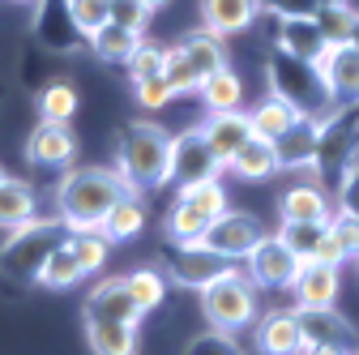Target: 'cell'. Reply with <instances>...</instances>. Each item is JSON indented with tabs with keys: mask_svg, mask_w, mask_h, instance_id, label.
Listing matches in <instances>:
<instances>
[{
	"mask_svg": "<svg viewBox=\"0 0 359 355\" xmlns=\"http://www.w3.org/2000/svg\"><path fill=\"white\" fill-rule=\"evenodd\" d=\"M128 193L111 167H69L56 185V218L69 232H99L107 210Z\"/></svg>",
	"mask_w": 359,
	"mask_h": 355,
	"instance_id": "1",
	"label": "cell"
},
{
	"mask_svg": "<svg viewBox=\"0 0 359 355\" xmlns=\"http://www.w3.org/2000/svg\"><path fill=\"white\" fill-rule=\"evenodd\" d=\"M167 159H171V133L154 120H133L116 150V175L128 193H150L167 185Z\"/></svg>",
	"mask_w": 359,
	"mask_h": 355,
	"instance_id": "2",
	"label": "cell"
},
{
	"mask_svg": "<svg viewBox=\"0 0 359 355\" xmlns=\"http://www.w3.org/2000/svg\"><path fill=\"white\" fill-rule=\"evenodd\" d=\"M265 81H269V95L283 99V103H291L304 120H317L321 124L334 112L330 91H325V81H321V73H317V65H312V60H299V56L274 48V52H269V60H265Z\"/></svg>",
	"mask_w": 359,
	"mask_h": 355,
	"instance_id": "3",
	"label": "cell"
},
{
	"mask_svg": "<svg viewBox=\"0 0 359 355\" xmlns=\"http://www.w3.org/2000/svg\"><path fill=\"white\" fill-rule=\"evenodd\" d=\"M69 236V227L60 223V218H30V223L13 227L5 236V244H0V274L5 279H18V283H34L43 261L52 257V248Z\"/></svg>",
	"mask_w": 359,
	"mask_h": 355,
	"instance_id": "4",
	"label": "cell"
},
{
	"mask_svg": "<svg viewBox=\"0 0 359 355\" xmlns=\"http://www.w3.org/2000/svg\"><path fill=\"white\" fill-rule=\"evenodd\" d=\"M201 313L210 321V330H222V334H236L244 326L257 321V287L244 270H227L222 279H214L205 291H201Z\"/></svg>",
	"mask_w": 359,
	"mask_h": 355,
	"instance_id": "5",
	"label": "cell"
},
{
	"mask_svg": "<svg viewBox=\"0 0 359 355\" xmlns=\"http://www.w3.org/2000/svg\"><path fill=\"white\" fill-rule=\"evenodd\" d=\"M163 270L175 287L184 291H205L214 279H222L227 270H236V265L227 257H218L214 248L205 244H171L167 240V253H163Z\"/></svg>",
	"mask_w": 359,
	"mask_h": 355,
	"instance_id": "6",
	"label": "cell"
},
{
	"mask_svg": "<svg viewBox=\"0 0 359 355\" xmlns=\"http://www.w3.org/2000/svg\"><path fill=\"white\" fill-rule=\"evenodd\" d=\"M214 175H222V163L214 159L210 142L201 124L180 133V138H171V159H167V185H197V180H214Z\"/></svg>",
	"mask_w": 359,
	"mask_h": 355,
	"instance_id": "7",
	"label": "cell"
},
{
	"mask_svg": "<svg viewBox=\"0 0 359 355\" xmlns=\"http://www.w3.org/2000/svg\"><path fill=\"white\" fill-rule=\"evenodd\" d=\"M265 236V227H261V218L257 214H248V210H222L214 223H210V232L201 236V244L205 248H214L218 257H227V261H240V257H248L252 248H257V240Z\"/></svg>",
	"mask_w": 359,
	"mask_h": 355,
	"instance_id": "8",
	"label": "cell"
},
{
	"mask_svg": "<svg viewBox=\"0 0 359 355\" xmlns=\"http://www.w3.org/2000/svg\"><path fill=\"white\" fill-rule=\"evenodd\" d=\"M312 65H317L334 107H355L359 103V48L355 43H330Z\"/></svg>",
	"mask_w": 359,
	"mask_h": 355,
	"instance_id": "9",
	"label": "cell"
},
{
	"mask_svg": "<svg viewBox=\"0 0 359 355\" xmlns=\"http://www.w3.org/2000/svg\"><path fill=\"white\" fill-rule=\"evenodd\" d=\"M244 261H248L244 274L252 279V287H265V291H287L291 279H295V265H299V257H295L278 236H261L257 248H252Z\"/></svg>",
	"mask_w": 359,
	"mask_h": 355,
	"instance_id": "10",
	"label": "cell"
},
{
	"mask_svg": "<svg viewBox=\"0 0 359 355\" xmlns=\"http://www.w3.org/2000/svg\"><path fill=\"white\" fill-rule=\"evenodd\" d=\"M338 270H342V265H330V261H321V257L299 261V265H295V279H291V287H287V291L295 295V308H330V304L338 300V287H342Z\"/></svg>",
	"mask_w": 359,
	"mask_h": 355,
	"instance_id": "11",
	"label": "cell"
},
{
	"mask_svg": "<svg viewBox=\"0 0 359 355\" xmlns=\"http://www.w3.org/2000/svg\"><path fill=\"white\" fill-rule=\"evenodd\" d=\"M26 159H30L34 167H48V171L73 167V159H77V138H73V128L60 124V120H39L34 133L26 138Z\"/></svg>",
	"mask_w": 359,
	"mask_h": 355,
	"instance_id": "12",
	"label": "cell"
},
{
	"mask_svg": "<svg viewBox=\"0 0 359 355\" xmlns=\"http://www.w3.org/2000/svg\"><path fill=\"white\" fill-rule=\"evenodd\" d=\"M265 13L274 22V48H283L299 60H317L330 48L317 30V22H312V13H278V9H265Z\"/></svg>",
	"mask_w": 359,
	"mask_h": 355,
	"instance_id": "13",
	"label": "cell"
},
{
	"mask_svg": "<svg viewBox=\"0 0 359 355\" xmlns=\"http://www.w3.org/2000/svg\"><path fill=\"white\" fill-rule=\"evenodd\" d=\"M146 313L133 300L124 279H103L95 291L86 295V321H120V326H137Z\"/></svg>",
	"mask_w": 359,
	"mask_h": 355,
	"instance_id": "14",
	"label": "cell"
},
{
	"mask_svg": "<svg viewBox=\"0 0 359 355\" xmlns=\"http://www.w3.org/2000/svg\"><path fill=\"white\" fill-rule=\"evenodd\" d=\"M295 321L304 334V347H346L355 351V326L338 313V308H295Z\"/></svg>",
	"mask_w": 359,
	"mask_h": 355,
	"instance_id": "15",
	"label": "cell"
},
{
	"mask_svg": "<svg viewBox=\"0 0 359 355\" xmlns=\"http://www.w3.org/2000/svg\"><path fill=\"white\" fill-rule=\"evenodd\" d=\"M265 0H201V30L227 39V34H244L257 26Z\"/></svg>",
	"mask_w": 359,
	"mask_h": 355,
	"instance_id": "16",
	"label": "cell"
},
{
	"mask_svg": "<svg viewBox=\"0 0 359 355\" xmlns=\"http://www.w3.org/2000/svg\"><path fill=\"white\" fill-rule=\"evenodd\" d=\"M34 30H39V39L48 43L52 52H77L86 43V34L69 18L65 0H34Z\"/></svg>",
	"mask_w": 359,
	"mask_h": 355,
	"instance_id": "17",
	"label": "cell"
},
{
	"mask_svg": "<svg viewBox=\"0 0 359 355\" xmlns=\"http://www.w3.org/2000/svg\"><path fill=\"white\" fill-rule=\"evenodd\" d=\"M201 133H205V142H210V150H214V159L227 167V159L252 138V124H248V112H210L205 120H201Z\"/></svg>",
	"mask_w": 359,
	"mask_h": 355,
	"instance_id": "18",
	"label": "cell"
},
{
	"mask_svg": "<svg viewBox=\"0 0 359 355\" xmlns=\"http://www.w3.org/2000/svg\"><path fill=\"white\" fill-rule=\"evenodd\" d=\"M257 351L261 355H299L304 351V334L295 321V308H278V313H265L257 321Z\"/></svg>",
	"mask_w": 359,
	"mask_h": 355,
	"instance_id": "19",
	"label": "cell"
},
{
	"mask_svg": "<svg viewBox=\"0 0 359 355\" xmlns=\"http://www.w3.org/2000/svg\"><path fill=\"white\" fill-rule=\"evenodd\" d=\"M278 214H283V223H325L334 214V201L317 185H291L278 197Z\"/></svg>",
	"mask_w": 359,
	"mask_h": 355,
	"instance_id": "20",
	"label": "cell"
},
{
	"mask_svg": "<svg viewBox=\"0 0 359 355\" xmlns=\"http://www.w3.org/2000/svg\"><path fill=\"white\" fill-rule=\"evenodd\" d=\"M227 171H236L240 180H269V175H278V171H283V163H278V146L252 133V138L227 159Z\"/></svg>",
	"mask_w": 359,
	"mask_h": 355,
	"instance_id": "21",
	"label": "cell"
},
{
	"mask_svg": "<svg viewBox=\"0 0 359 355\" xmlns=\"http://www.w3.org/2000/svg\"><path fill=\"white\" fill-rule=\"evenodd\" d=\"M146 206H142V193H124L111 210H107V218L99 223V236L107 240V244H124V240H133V236H142L146 232Z\"/></svg>",
	"mask_w": 359,
	"mask_h": 355,
	"instance_id": "22",
	"label": "cell"
},
{
	"mask_svg": "<svg viewBox=\"0 0 359 355\" xmlns=\"http://www.w3.org/2000/svg\"><path fill=\"white\" fill-rule=\"evenodd\" d=\"M317 138H321L317 120H299L291 133H283V138L274 142L278 146V163L283 167H299V171H317Z\"/></svg>",
	"mask_w": 359,
	"mask_h": 355,
	"instance_id": "23",
	"label": "cell"
},
{
	"mask_svg": "<svg viewBox=\"0 0 359 355\" xmlns=\"http://www.w3.org/2000/svg\"><path fill=\"white\" fill-rule=\"evenodd\" d=\"M175 48H180V56L189 60V69H193L197 86H201V77H210L214 69H222V65H227V52H222V39H218V34H210V30H193L189 39H180Z\"/></svg>",
	"mask_w": 359,
	"mask_h": 355,
	"instance_id": "24",
	"label": "cell"
},
{
	"mask_svg": "<svg viewBox=\"0 0 359 355\" xmlns=\"http://www.w3.org/2000/svg\"><path fill=\"white\" fill-rule=\"evenodd\" d=\"M39 214V197L26 180H18V175H5L0 180V227L13 232L22 223H30V218Z\"/></svg>",
	"mask_w": 359,
	"mask_h": 355,
	"instance_id": "25",
	"label": "cell"
},
{
	"mask_svg": "<svg viewBox=\"0 0 359 355\" xmlns=\"http://www.w3.org/2000/svg\"><path fill=\"white\" fill-rule=\"evenodd\" d=\"M197 95H201L205 112H236L240 99H244V81H240V73H236L231 65H222V69H214L210 77H201Z\"/></svg>",
	"mask_w": 359,
	"mask_h": 355,
	"instance_id": "26",
	"label": "cell"
},
{
	"mask_svg": "<svg viewBox=\"0 0 359 355\" xmlns=\"http://www.w3.org/2000/svg\"><path fill=\"white\" fill-rule=\"evenodd\" d=\"M86 279V270H81V261H77V253H73V244H69V236L52 248V257L43 261V270H39V287H48V291H69V287H77Z\"/></svg>",
	"mask_w": 359,
	"mask_h": 355,
	"instance_id": "27",
	"label": "cell"
},
{
	"mask_svg": "<svg viewBox=\"0 0 359 355\" xmlns=\"http://www.w3.org/2000/svg\"><path fill=\"white\" fill-rule=\"evenodd\" d=\"M299 120H304V116H299L291 103L274 99V95H269V99H261V103L248 112V124H252V133H257V138H265V142H278L283 133H291Z\"/></svg>",
	"mask_w": 359,
	"mask_h": 355,
	"instance_id": "28",
	"label": "cell"
},
{
	"mask_svg": "<svg viewBox=\"0 0 359 355\" xmlns=\"http://www.w3.org/2000/svg\"><path fill=\"white\" fill-rule=\"evenodd\" d=\"M210 223H214V214L175 201V206L167 210V218H163V236H167L171 244H201V236L210 232Z\"/></svg>",
	"mask_w": 359,
	"mask_h": 355,
	"instance_id": "29",
	"label": "cell"
},
{
	"mask_svg": "<svg viewBox=\"0 0 359 355\" xmlns=\"http://www.w3.org/2000/svg\"><path fill=\"white\" fill-rule=\"evenodd\" d=\"M86 342H90L95 355H137V326L86 321Z\"/></svg>",
	"mask_w": 359,
	"mask_h": 355,
	"instance_id": "30",
	"label": "cell"
},
{
	"mask_svg": "<svg viewBox=\"0 0 359 355\" xmlns=\"http://www.w3.org/2000/svg\"><path fill=\"white\" fill-rule=\"evenodd\" d=\"M86 43H90V52H95L103 65H124V60L133 56V48L142 43V34H137V30H124V26H116V22H107V26H99L95 34H90Z\"/></svg>",
	"mask_w": 359,
	"mask_h": 355,
	"instance_id": "31",
	"label": "cell"
},
{
	"mask_svg": "<svg viewBox=\"0 0 359 355\" xmlns=\"http://www.w3.org/2000/svg\"><path fill=\"white\" fill-rule=\"evenodd\" d=\"M325 232H330V218H325V223H283L274 236H278V240L299 257V261H308V257H317V248H321Z\"/></svg>",
	"mask_w": 359,
	"mask_h": 355,
	"instance_id": "32",
	"label": "cell"
},
{
	"mask_svg": "<svg viewBox=\"0 0 359 355\" xmlns=\"http://www.w3.org/2000/svg\"><path fill=\"white\" fill-rule=\"evenodd\" d=\"M124 283H128L133 300L142 304V313H154L163 304V295H167V279H163V270H154V265H142V270L124 274Z\"/></svg>",
	"mask_w": 359,
	"mask_h": 355,
	"instance_id": "33",
	"label": "cell"
},
{
	"mask_svg": "<svg viewBox=\"0 0 359 355\" xmlns=\"http://www.w3.org/2000/svg\"><path fill=\"white\" fill-rule=\"evenodd\" d=\"M39 116H43V120L69 124V120L77 116V91H73V81H52V86H43V95H39Z\"/></svg>",
	"mask_w": 359,
	"mask_h": 355,
	"instance_id": "34",
	"label": "cell"
},
{
	"mask_svg": "<svg viewBox=\"0 0 359 355\" xmlns=\"http://www.w3.org/2000/svg\"><path fill=\"white\" fill-rule=\"evenodd\" d=\"M355 13L359 9H351V5H317L312 9V22H317L325 43H346L355 30Z\"/></svg>",
	"mask_w": 359,
	"mask_h": 355,
	"instance_id": "35",
	"label": "cell"
},
{
	"mask_svg": "<svg viewBox=\"0 0 359 355\" xmlns=\"http://www.w3.org/2000/svg\"><path fill=\"white\" fill-rule=\"evenodd\" d=\"M175 201H184V206H197V210H205V214H222L227 210V189H222V180L214 175V180H197V185H180V193H175Z\"/></svg>",
	"mask_w": 359,
	"mask_h": 355,
	"instance_id": "36",
	"label": "cell"
},
{
	"mask_svg": "<svg viewBox=\"0 0 359 355\" xmlns=\"http://www.w3.org/2000/svg\"><path fill=\"white\" fill-rule=\"evenodd\" d=\"M69 5V18H73V26L90 39L99 26H107L111 22V0H65Z\"/></svg>",
	"mask_w": 359,
	"mask_h": 355,
	"instance_id": "37",
	"label": "cell"
},
{
	"mask_svg": "<svg viewBox=\"0 0 359 355\" xmlns=\"http://www.w3.org/2000/svg\"><path fill=\"white\" fill-rule=\"evenodd\" d=\"M69 244H73V253H77L86 274H95V270L107 265V240L99 232H69Z\"/></svg>",
	"mask_w": 359,
	"mask_h": 355,
	"instance_id": "38",
	"label": "cell"
},
{
	"mask_svg": "<svg viewBox=\"0 0 359 355\" xmlns=\"http://www.w3.org/2000/svg\"><path fill=\"white\" fill-rule=\"evenodd\" d=\"M330 240L338 244L342 261H359V218L346 214V210L330 214Z\"/></svg>",
	"mask_w": 359,
	"mask_h": 355,
	"instance_id": "39",
	"label": "cell"
},
{
	"mask_svg": "<svg viewBox=\"0 0 359 355\" xmlns=\"http://www.w3.org/2000/svg\"><path fill=\"white\" fill-rule=\"evenodd\" d=\"M163 77H167V86H171L175 95H189V91H197V77H193L189 60L180 56V48H167V52H163Z\"/></svg>",
	"mask_w": 359,
	"mask_h": 355,
	"instance_id": "40",
	"label": "cell"
},
{
	"mask_svg": "<svg viewBox=\"0 0 359 355\" xmlns=\"http://www.w3.org/2000/svg\"><path fill=\"white\" fill-rule=\"evenodd\" d=\"M163 52L167 48H154V43H137V48H133V56L124 60L128 65V77L137 81V77H154V73H163Z\"/></svg>",
	"mask_w": 359,
	"mask_h": 355,
	"instance_id": "41",
	"label": "cell"
},
{
	"mask_svg": "<svg viewBox=\"0 0 359 355\" xmlns=\"http://www.w3.org/2000/svg\"><path fill=\"white\" fill-rule=\"evenodd\" d=\"M133 95H137L142 107H167V103L175 99V91L167 86L163 73H154V77H137V81H133Z\"/></svg>",
	"mask_w": 359,
	"mask_h": 355,
	"instance_id": "42",
	"label": "cell"
},
{
	"mask_svg": "<svg viewBox=\"0 0 359 355\" xmlns=\"http://www.w3.org/2000/svg\"><path fill=\"white\" fill-rule=\"evenodd\" d=\"M342 167L346 171H342V185H338V210L359 218V154H351Z\"/></svg>",
	"mask_w": 359,
	"mask_h": 355,
	"instance_id": "43",
	"label": "cell"
},
{
	"mask_svg": "<svg viewBox=\"0 0 359 355\" xmlns=\"http://www.w3.org/2000/svg\"><path fill=\"white\" fill-rule=\"evenodd\" d=\"M189 355H244V351H240V342L231 334L210 330V334H201V338L189 342Z\"/></svg>",
	"mask_w": 359,
	"mask_h": 355,
	"instance_id": "44",
	"label": "cell"
},
{
	"mask_svg": "<svg viewBox=\"0 0 359 355\" xmlns=\"http://www.w3.org/2000/svg\"><path fill=\"white\" fill-rule=\"evenodd\" d=\"M111 22L116 26H124V30H146V22H150V9L142 5V0H111Z\"/></svg>",
	"mask_w": 359,
	"mask_h": 355,
	"instance_id": "45",
	"label": "cell"
},
{
	"mask_svg": "<svg viewBox=\"0 0 359 355\" xmlns=\"http://www.w3.org/2000/svg\"><path fill=\"white\" fill-rule=\"evenodd\" d=\"M269 9H278V13H312L317 5H312V0H269Z\"/></svg>",
	"mask_w": 359,
	"mask_h": 355,
	"instance_id": "46",
	"label": "cell"
},
{
	"mask_svg": "<svg viewBox=\"0 0 359 355\" xmlns=\"http://www.w3.org/2000/svg\"><path fill=\"white\" fill-rule=\"evenodd\" d=\"M346 43H355V48H359V13H355V30H351V39Z\"/></svg>",
	"mask_w": 359,
	"mask_h": 355,
	"instance_id": "47",
	"label": "cell"
},
{
	"mask_svg": "<svg viewBox=\"0 0 359 355\" xmlns=\"http://www.w3.org/2000/svg\"><path fill=\"white\" fill-rule=\"evenodd\" d=\"M142 5H146V9L154 13V9H163V5H167V0H142Z\"/></svg>",
	"mask_w": 359,
	"mask_h": 355,
	"instance_id": "48",
	"label": "cell"
},
{
	"mask_svg": "<svg viewBox=\"0 0 359 355\" xmlns=\"http://www.w3.org/2000/svg\"><path fill=\"white\" fill-rule=\"evenodd\" d=\"M312 5H351V0H312Z\"/></svg>",
	"mask_w": 359,
	"mask_h": 355,
	"instance_id": "49",
	"label": "cell"
},
{
	"mask_svg": "<svg viewBox=\"0 0 359 355\" xmlns=\"http://www.w3.org/2000/svg\"><path fill=\"white\" fill-rule=\"evenodd\" d=\"M18 5H34V0H18Z\"/></svg>",
	"mask_w": 359,
	"mask_h": 355,
	"instance_id": "50",
	"label": "cell"
},
{
	"mask_svg": "<svg viewBox=\"0 0 359 355\" xmlns=\"http://www.w3.org/2000/svg\"><path fill=\"white\" fill-rule=\"evenodd\" d=\"M0 180H5V167H0Z\"/></svg>",
	"mask_w": 359,
	"mask_h": 355,
	"instance_id": "51",
	"label": "cell"
}]
</instances>
